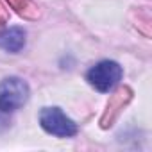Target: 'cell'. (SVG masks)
I'll return each instance as SVG.
<instances>
[{"label": "cell", "mask_w": 152, "mask_h": 152, "mask_svg": "<svg viewBox=\"0 0 152 152\" xmlns=\"http://www.w3.org/2000/svg\"><path fill=\"white\" fill-rule=\"evenodd\" d=\"M39 124L43 131L57 138H72L77 134V124L68 118L59 107H43L39 111Z\"/></svg>", "instance_id": "3"}, {"label": "cell", "mask_w": 152, "mask_h": 152, "mask_svg": "<svg viewBox=\"0 0 152 152\" xmlns=\"http://www.w3.org/2000/svg\"><path fill=\"white\" fill-rule=\"evenodd\" d=\"M4 22H7V11H6V7L0 4V23H4Z\"/></svg>", "instance_id": "7"}, {"label": "cell", "mask_w": 152, "mask_h": 152, "mask_svg": "<svg viewBox=\"0 0 152 152\" xmlns=\"http://www.w3.org/2000/svg\"><path fill=\"white\" fill-rule=\"evenodd\" d=\"M122 75H124V70H122V66H120L116 61L104 59V61L93 64V66L88 70L86 81H88L97 91L107 93V91H111V90L122 81Z\"/></svg>", "instance_id": "2"}, {"label": "cell", "mask_w": 152, "mask_h": 152, "mask_svg": "<svg viewBox=\"0 0 152 152\" xmlns=\"http://www.w3.org/2000/svg\"><path fill=\"white\" fill-rule=\"evenodd\" d=\"M29 84L20 77H7L0 83V113L9 115L29 100Z\"/></svg>", "instance_id": "1"}, {"label": "cell", "mask_w": 152, "mask_h": 152, "mask_svg": "<svg viewBox=\"0 0 152 152\" xmlns=\"http://www.w3.org/2000/svg\"><path fill=\"white\" fill-rule=\"evenodd\" d=\"M7 2L18 15H23V16H27V7H32L31 0H7Z\"/></svg>", "instance_id": "6"}, {"label": "cell", "mask_w": 152, "mask_h": 152, "mask_svg": "<svg viewBox=\"0 0 152 152\" xmlns=\"http://www.w3.org/2000/svg\"><path fill=\"white\" fill-rule=\"evenodd\" d=\"M25 47V31L22 27H7L0 32V48L18 54Z\"/></svg>", "instance_id": "4"}, {"label": "cell", "mask_w": 152, "mask_h": 152, "mask_svg": "<svg viewBox=\"0 0 152 152\" xmlns=\"http://www.w3.org/2000/svg\"><path fill=\"white\" fill-rule=\"evenodd\" d=\"M131 99V91L125 88V90H120L113 99H111V102L107 104V111H106V115L102 116V127H107V125H111V122L116 118V115L120 113V109L124 107V104L127 102Z\"/></svg>", "instance_id": "5"}]
</instances>
